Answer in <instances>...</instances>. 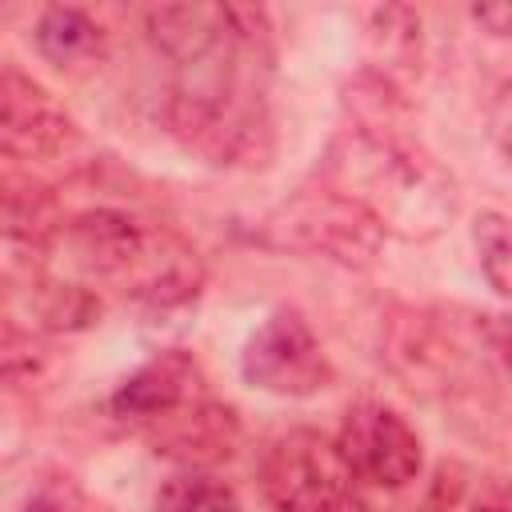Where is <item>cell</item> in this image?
Instances as JSON below:
<instances>
[{
    "label": "cell",
    "instance_id": "277c9868",
    "mask_svg": "<svg viewBox=\"0 0 512 512\" xmlns=\"http://www.w3.org/2000/svg\"><path fill=\"white\" fill-rule=\"evenodd\" d=\"M260 240L268 248L300 252L340 268H372L384 252L388 232L364 204L316 180L308 188H296L264 216Z\"/></svg>",
    "mask_w": 512,
    "mask_h": 512
},
{
    "label": "cell",
    "instance_id": "d6986e66",
    "mask_svg": "<svg viewBox=\"0 0 512 512\" xmlns=\"http://www.w3.org/2000/svg\"><path fill=\"white\" fill-rule=\"evenodd\" d=\"M484 124H488V140L496 144V152L504 160H512V80L496 84V92L488 96Z\"/></svg>",
    "mask_w": 512,
    "mask_h": 512
},
{
    "label": "cell",
    "instance_id": "2e32d148",
    "mask_svg": "<svg viewBox=\"0 0 512 512\" xmlns=\"http://www.w3.org/2000/svg\"><path fill=\"white\" fill-rule=\"evenodd\" d=\"M156 512H244V500L212 472H176L160 484Z\"/></svg>",
    "mask_w": 512,
    "mask_h": 512
},
{
    "label": "cell",
    "instance_id": "5bb4252c",
    "mask_svg": "<svg viewBox=\"0 0 512 512\" xmlns=\"http://www.w3.org/2000/svg\"><path fill=\"white\" fill-rule=\"evenodd\" d=\"M100 296L84 280H52L44 272L28 276V328L44 336L84 332L100 320Z\"/></svg>",
    "mask_w": 512,
    "mask_h": 512
},
{
    "label": "cell",
    "instance_id": "44dd1931",
    "mask_svg": "<svg viewBox=\"0 0 512 512\" xmlns=\"http://www.w3.org/2000/svg\"><path fill=\"white\" fill-rule=\"evenodd\" d=\"M484 340H488V348L500 356V364H504V368H512V312L492 316V324H488Z\"/></svg>",
    "mask_w": 512,
    "mask_h": 512
},
{
    "label": "cell",
    "instance_id": "7a4b0ae2",
    "mask_svg": "<svg viewBox=\"0 0 512 512\" xmlns=\"http://www.w3.org/2000/svg\"><path fill=\"white\" fill-rule=\"evenodd\" d=\"M316 180L364 204L388 236L436 240L460 212L452 172L412 136V128L344 124L320 156Z\"/></svg>",
    "mask_w": 512,
    "mask_h": 512
},
{
    "label": "cell",
    "instance_id": "7402d4cb",
    "mask_svg": "<svg viewBox=\"0 0 512 512\" xmlns=\"http://www.w3.org/2000/svg\"><path fill=\"white\" fill-rule=\"evenodd\" d=\"M468 512H512V484H496V488L480 492L468 504Z\"/></svg>",
    "mask_w": 512,
    "mask_h": 512
},
{
    "label": "cell",
    "instance_id": "8992f818",
    "mask_svg": "<svg viewBox=\"0 0 512 512\" xmlns=\"http://www.w3.org/2000/svg\"><path fill=\"white\" fill-rule=\"evenodd\" d=\"M240 376L276 400H312L336 384V368L296 308H272L240 344Z\"/></svg>",
    "mask_w": 512,
    "mask_h": 512
},
{
    "label": "cell",
    "instance_id": "e0dca14e",
    "mask_svg": "<svg viewBox=\"0 0 512 512\" xmlns=\"http://www.w3.org/2000/svg\"><path fill=\"white\" fill-rule=\"evenodd\" d=\"M468 236H472V252H476V264L488 288L512 300V216L492 212V208L476 212L468 224Z\"/></svg>",
    "mask_w": 512,
    "mask_h": 512
},
{
    "label": "cell",
    "instance_id": "ba28073f",
    "mask_svg": "<svg viewBox=\"0 0 512 512\" xmlns=\"http://www.w3.org/2000/svg\"><path fill=\"white\" fill-rule=\"evenodd\" d=\"M80 144L76 116L28 72L4 64L0 72V148L16 164L60 160Z\"/></svg>",
    "mask_w": 512,
    "mask_h": 512
},
{
    "label": "cell",
    "instance_id": "3957f363",
    "mask_svg": "<svg viewBox=\"0 0 512 512\" xmlns=\"http://www.w3.org/2000/svg\"><path fill=\"white\" fill-rule=\"evenodd\" d=\"M84 284H116L144 308L168 312L200 296L204 264L196 248L160 220L124 204H88L64 220L60 244Z\"/></svg>",
    "mask_w": 512,
    "mask_h": 512
},
{
    "label": "cell",
    "instance_id": "4fadbf2b",
    "mask_svg": "<svg viewBox=\"0 0 512 512\" xmlns=\"http://www.w3.org/2000/svg\"><path fill=\"white\" fill-rule=\"evenodd\" d=\"M32 44L52 68L80 72V68H96L104 60L108 28L96 20V12L80 8V4H48L36 12Z\"/></svg>",
    "mask_w": 512,
    "mask_h": 512
},
{
    "label": "cell",
    "instance_id": "6da1fadb",
    "mask_svg": "<svg viewBox=\"0 0 512 512\" xmlns=\"http://www.w3.org/2000/svg\"><path fill=\"white\" fill-rule=\"evenodd\" d=\"M276 44L260 4H228V36L172 68L164 96L168 136L212 168L260 172L276 160V120L268 108Z\"/></svg>",
    "mask_w": 512,
    "mask_h": 512
},
{
    "label": "cell",
    "instance_id": "ac0fdd59",
    "mask_svg": "<svg viewBox=\"0 0 512 512\" xmlns=\"http://www.w3.org/2000/svg\"><path fill=\"white\" fill-rule=\"evenodd\" d=\"M16 512H88V496L64 468H40Z\"/></svg>",
    "mask_w": 512,
    "mask_h": 512
},
{
    "label": "cell",
    "instance_id": "9c48e42d",
    "mask_svg": "<svg viewBox=\"0 0 512 512\" xmlns=\"http://www.w3.org/2000/svg\"><path fill=\"white\" fill-rule=\"evenodd\" d=\"M140 436L156 456H164L180 472H212L216 464H228L236 456L244 428L228 400L204 392L140 428Z\"/></svg>",
    "mask_w": 512,
    "mask_h": 512
},
{
    "label": "cell",
    "instance_id": "ffe728a7",
    "mask_svg": "<svg viewBox=\"0 0 512 512\" xmlns=\"http://www.w3.org/2000/svg\"><path fill=\"white\" fill-rule=\"evenodd\" d=\"M472 24H480L496 40H512V0H492V4H472L468 8Z\"/></svg>",
    "mask_w": 512,
    "mask_h": 512
},
{
    "label": "cell",
    "instance_id": "52a82bcc",
    "mask_svg": "<svg viewBox=\"0 0 512 512\" xmlns=\"http://www.w3.org/2000/svg\"><path fill=\"white\" fill-rule=\"evenodd\" d=\"M336 444L356 472L360 484L396 492L408 488L424 472V440L412 428V420L384 404V400H356L348 404Z\"/></svg>",
    "mask_w": 512,
    "mask_h": 512
},
{
    "label": "cell",
    "instance_id": "5b68a950",
    "mask_svg": "<svg viewBox=\"0 0 512 512\" xmlns=\"http://www.w3.org/2000/svg\"><path fill=\"white\" fill-rule=\"evenodd\" d=\"M256 480L276 512H348L356 504V472L336 436L320 428H288L260 452Z\"/></svg>",
    "mask_w": 512,
    "mask_h": 512
},
{
    "label": "cell",
    "instance_id": "30bf717a",
    "mask_svg": "<svg viewBox=\"0 0 512 512\" xmlns=\"http://www.w3.org/2000/svg\"><path fill=\"white\" fill-rule=\"evenodd\" d=\"M204 392H212V388H208V376H204L200 360L184 348H164L116 384V392L108 396V412L120 424L140 432L152 420L168 416L172 408H180V404H188Z\"/></svg>",
    "mask_w": 512,
    "mask_h": 512
},
{
    "label": "cell",
    "instance_id": "7c38bea8",
    "mask_svg": "<svg viewBox=\"0 0 512 512\" xmlns=\"http://www.w3.org/2000/svg\"><path fill=\"white\" fill-rule=\"evenodd\" d=\"M64 220V204L48 184L32 176L4 180V244L12 256H32L40 268V260L56 252Z\"/></svg>",
    "mask_w": 512,
    "mask_h": 512
},
{
    "label": "cell",
    "instance_id": "9a60e30c",
    "mask_svg": "<svg viewBox=\"0 0 512 512\" xmlns=\"http://www.w3.org/2000/svg\"><path fill=\"white\" fill-rule=\"evenodd\" d=\"M368 32V52H372V72L388 76L400 84V76L420 72L424 56V24L420 12L408 4H380L364 20Z\"/></svg>",
    "mask_w": 512,
    "mask_h": 512
},
{
    "label": "cell",
    "instance_id": "8fae6325",
    "mask_svg": "<svg viewBox=\"0 0 512 512\" xmlns=\"http://www.w3.org/2000/svg\"><path fill=\"white\" fill-rule=\"evenodd\" d=\"M384 356L396 368V376L408 380V388H432L456 376L460 348L444 332L440 316L424 308H396L384 320Z\"/></svg>",
    "mask_w": 512,
    "mask_h": 512
}]
</instances>
